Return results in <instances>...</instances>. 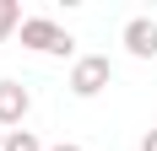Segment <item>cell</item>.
I'll return each mask as SVG.
<instances>
[{"instance_id": "cell-9", "label": "cell", "mask_w": 157, "mask_h": 151, "mask_svg": "<svg viewBox=\"0 0 157 151\" xmlns=\"http://www.w3.org/2000/svg\"><path fill=\"white\" fill-rule=\"evenodd\" d=\"M0 151H6V130H0Z\"/></svg>"}, {"instance_id": "cell-2", "label": "cell", "mask_w": 157, "mask_h": 151, "mask_svg": "<svg viewBox=\"0 0 157 151\" xmlns=\"http://www.w3.org/2000/svg\"><path fill=\"white\" fill-rule=\"evenodd\" d=\"M114 81V65H109V54H81L76 65H71V81L65 87L76 92V97H98V92Z\"/></svg>"}, {"instance_id": "cell-1", "label": "cell", "mask_w": 157, "mask_h": 151, "mask_svg": "<svg viewBox=\"0 0 157 151\" xmlns=\"http://www.w3.org/2000/svg\"><path fill=\"white\" fill-rule=\"evenodd\" d=\"M16 38H22V49H33V54H71V49H76V38H71L60 22H49V16H27Z\"/></svg>"}, {"instance_id": "cell-4", "label": "cell", "mask_w": 157, "mask_h": 151, "mask_svg": "<svg viewBox=\"0 0 157 151\" xmlns=\"http://www.w3.org/2000/svg\"><path fill=\"white\" fill-rule=\"evenodd\" d=\"M33 108V92L22 87V81H0V130L6 124H22Z\"/></svg>"}, {"instance_id": "cell-8", "label": "cell", "mask_w": 157, "mask_h": 151, "mask_svg": "<svg viewBox=\"0 0 157 151\" xmlns=\"http://www.w3.org/2000/svg\"><path fill=\"white\" fill-rule=\"evenodd\" d=\"M54 151H81V146H76V140H60V146H54Z\"/></svg>"}, {"instance_id": "cell-3", "label": "cell", "mask_w": 157, "mask_h": 151, "mask_svg": "<svg viewBox=\"0 0 157 151\" xmlns=\"http://www.w3.org/2000/svg\"><path fill=\"white\" fill-rule=\"evenodd\" d=\"M125 49L136 60H157V22L152 16H130L125 22Z\"/></svg>"}, {"instance_id": "cell-7", "label": "cell", "mask_w": 157, "mask_h": 151, "mask_svg": "<svg viewBox=\"0 0 157 151\" xmlns=\"http://www.w3.org/2000/svg\"><path fill=\"white\" fill-rule=\"evenodd\" d=\"M141 151H157V130H146V135H141Z\"/></svg>"}, {"instance_id": "cell-6", "label": "cell", "mask_w": 157, "mask_h": 151, "mask_svg": "<svg viewBox=\"0 0 157 151\" xmlns=\"http://www.w3.org/2000/svg\"><path fill=\"white\" fill-rule=\"evenodd\" d=\"M6 151H44V140L33 130H6Z\"/></svg>"}, {"instance_id": "cell-5", "label": "cell", "mask_w": 157, "mask_h": 151, "mask_svg": "<svg viewBox=\"0 0 157 151\" xmlns=\"http://www.w3.org/2000/svg\"><path fill=\"white\" fill-rule=\"evenodd\" d=\"M22 22H27L22 6H16V0H0V43H6L11 32H22Z\"/></svg>"}]
</instances>
